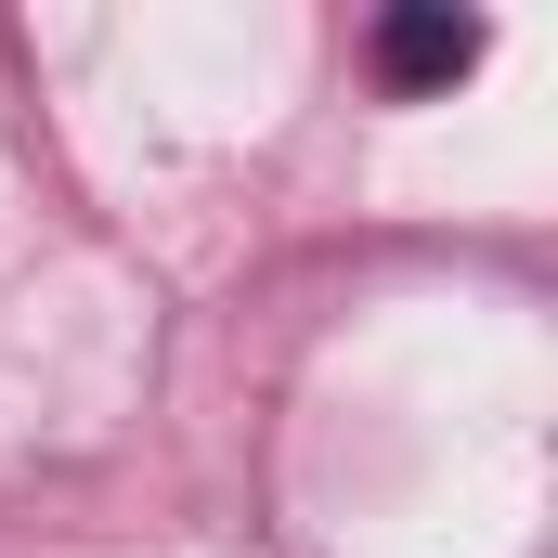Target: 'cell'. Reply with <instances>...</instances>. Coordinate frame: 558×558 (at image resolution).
Returning a JSON list of instances; mask_svg holds the SVG:
<instances>
[{
    "label": "cell",
    "instance_id": "1",
    "mask_svg": "<svg viewBox=\"0 0 558 558\" xmlns=\"http://www.w3.org/2000/svg\"><path fill=\"white\" fill-rule=\"evenodd\" d=\"M481 52H494L481 13H377V78L390 92H454Z\"/></svg>",
    "mask_w": 558,
    "mask_h": 558
}]
</instances>
